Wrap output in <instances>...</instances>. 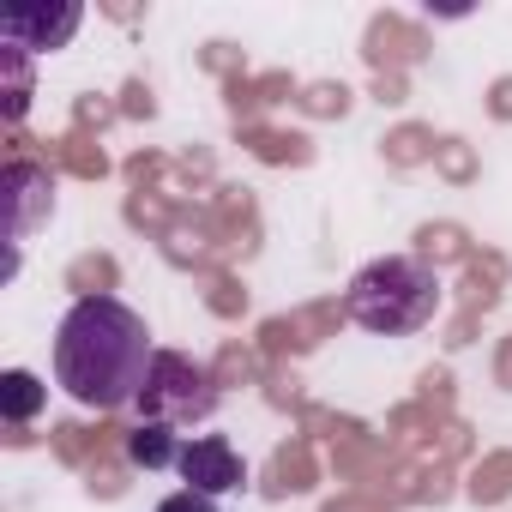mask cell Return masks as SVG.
Masks as SVG:
<instances>
[{
    "instance_id": "obj_1",
    "label": "cell",
    "mask_w": 512,
    "mask_h": 512,
    "mask_svg": "<svg viewBox=\"0 0 512 512\" xmlns=\"http://www.w3.org/2000/svg\"><path fill=\"white\" fill-rule=\"evenodd\" d=\"M151 356V326L115 296H79L55 326V386L103 416L139 404Z\"/></svg>"
},
{
    "instance_id": "obj_2",
    "label": "cell",
    "mask_w": 512,
    "mask_h": 512,
    "mask_svg": "<svg viewBox=\"0 0 512 512\" xmlns=\"http://www.w3.org/2000/svg\"><path fill=\"white\" fill-rule=\"evenodd\" d=\"M344 308L362 332L374 338H410L434 320L440 308V278L428 260H416V253H380V260H368L350 290H344Z\"/></svg>"
},
{
    "instance_id": "obj_3",
    "label": "cell",
    "mask_w": 512,
    "mask_h": 512,
    "mask_svg": "<svg viewBox=\"0 0 512 512\" xmlns=\"http://www.w3.org/2000/svg\"><path fill=\"white\" fill-rule=\"evenodd\" d=\"M211 410H217L211 374L193 356H181V350H157L151 374H145V392H139V422L181 428V422H205Z\"/></svg>"
},
{
    "instance_id": "obj_4",
    "label": "cell",
    "mask_w": 512,
    "mask_h": 512,
    "mask_svg": "<svg viewBox=\"0 0 512 512\" xmlns=\"http://www.w3.org/2000/svg\"><path fill=\"white\" fill-rule=\"evenodd\" d=\"M79 25H85L79 0H7V7H0V43L19 49V55L67 49Z\"/></svg>"
},
{
    "instance_id": "obj_5",
    "label": "cell",
    "mask_w": 512,
    "mask_h": 512,
    "mask_svg": "<svg viewBox=\"0 0 512 512\" xmlns=\"http://www.w3.org/2000/svg\"><path fill=\"white\" fill-rule=\"evenodd\" d=\"M0 211H7V235L25 241L55 211V175L37 163H7V175H0Z\"/></svg>"
},
{
    "instance_id": "obj_6",
    "label": "cell",
    "mask_w": 512,
    "mask_h": 512,
    "mask_svg": "<svg viewBox=\"0 0 512 512\" xmlns=\"http://www.w3.org/2000/svg\"><path fill=\"white\" fill-rule=\"evenodd\" d=\"M175 470L187 476V488H199V494H211V500L247 482V464H241V452H235L223 434H199V440H187Z\"/></svg>"
},
{
    "instance_id": "obj_7",
    "label": "cell",
    "mask_w": 512,
    "mask_h": 512,
    "mask_svg": "<svg viewBox=\"0 0 512 512\" xmlns=\"http://www.w3.org/2000/svg\"><path fill=\"white\" fill-rule=\"evenodd\" d=\"M127 464H139V470H169V464H181V440H175V428H163V422H139V428L127 434Z\"/></svg>"
},
{
    "instance_id": "obj_8",
    "label": "cell",
    "mask_w": 512,
    "mask_h": 512,
    "mask_svg": "<svg viewBox=\"0 0 512 512\" xmlns=\"http://www.w3.org/2000/svg\"><path fill=\"white\" fill-rule=\"evenodd\" d=\"M43 398H49V392H43L37 374H25V368H13L7 380H0V416H7L13 428H25V422L43 410Z\"/></svg>"
},
{
    "instance_id": "obj_9",
    "label": "cell",
    "mask_w": 512,
    "mask_h": 512,
    "mask_svg": "<svg viewBox=\"0 0 512 512\" xmlns=\"http://www.w3.org/2000/svg\"><path fill=\"white\" fill-rule=\"evenodd\" d=\"M0 73H7V121H19V115H25V103H31L25 55H19V49H0Z\"/></svg>"
},
{
    "instance_id": "obj_10",
    "label": "cell",
    "mask_w": 512,
    "mask_h": 512,
    "mask_svg": "<svg viewBox=\"0 0 512 512\" xmlns=\"http://www.w3.org/2000/svg\"><path fill=\"white\" fill-rule=\"evenodd\" d=\"M157 512H217V500L199 494V488H175L169 500H157Z\"/></svg>"
}]
</instances>
